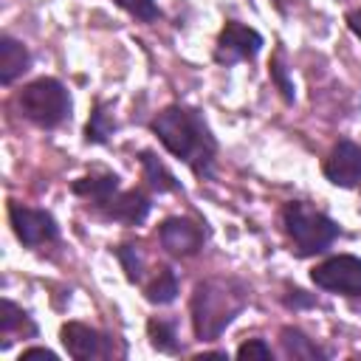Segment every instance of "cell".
Wrapping results in <instances>:
<instances>
[{"label":"cell","instance_id":"6da1fadb","mask_svg":"<svg viewBox=\"0 0 361 361\" xmlns=\"http://www.w3.org/2000/svg\"><path fill=\"white\" fill-rule=\"evenodd\" d=\"M152 133L158 141L183 161L197 178H209L217 158V138L206 124L203 113L186 104H169L152 118Z\"/></svg>","mask_w":361,"mask_h":361},{"label":"cell","instance_id":"7a4b0ae2","mask_svg":"<svg viewBox=\"0 0 361 361\" xmlns=\"http://www.w3.org/2000/svg\"><path fill=\"white\" fill-rule=\"evenodd\" d=\"M251 288L237 276H209L195 285L189 299L192 330L200 341H214L245 310Z\"/></svg>","mask_w":361,"mask_h":361},{"label":"cell","instance_id":"3957f363","mask_svg":"<svg viewBox=\"0 0 361 361\" xmlns=\"http://www.w3.org/2000/svg\"><path fill=\"white\" fill-rule=\"evenodd\" d=\"M282 226H285V234H288L290 243H293L296 257L322 254V251H327V248L336 243V237L341 234V228H338L336 220H330L327 214L310 209V206L302 203V200L285 203V209H282Z\"/></svg>","mask_w":361,"mask_h":361},{"label":"cell","instance_id":"277c9868","mask_svg":"<svg viewBox=\"0 0 361 361\" xmlns=\"http://www.w3.org/2000/svg\"><path fill=\"white\" fill-rule=\"evenodd\" d=\"M17 104L20 113L42 130H54L65 118H71V93L54 76H39L28 82L17 96Z\"/></svg>","mask_w":361,"mask_h":361},{"label":"cell","instance_id":"5b68a950","mask_svg":"<svg viewBox=\"0 0 361 361\" xmlns=\"http://www.w3.org/2000/svg\"><path fill=\"white\" fill-rule=\"evenodd\" d=\"M316 288L341 296H361V259L353 254H336L310 271Z\"/></svg>","mask_w":361,"mask_h":361},{"label":"cell","instance_id":"8992f818","mask_svg":"<svg viewBox=\"0 0 361 361\" xmlns=\"http://www.w3.org/2000/svg\"><path fill=\"white\" fill-rule=\"evenodd\" d=\"M8 220H11L17 240L28 248H39V245L54 243L59 237V226H56L54 214L45 209H31V206L11 200L8 203Z\"/></svg>","mask_w":361,"mask_h":361},{"label":"cell","instance_id":"52a82bcc","mask_svg":"<svg viewBox=\"0 0 361 361\" xmlns=\"http://www.w3.org/2000/svg\"><path fill=\"white\" fill-rule=\"evenodd\" d=\"M59 338L71 358L76 361H93V358H113L116 355V338L82 324V322H65L59 330Z\"/></svg>","mask_w":361,"mask_h":361},{"label":"cell","instance_id":"ba28073f","mask_svg":"<svg viewBox=\"0 0 361 361\" xmlns=\"http://www.w3.org/2000/svg\"><path fill=\"white\" fill-rule=\"evenodd\" d=\"M262 34L251 25H243L237 20H228L214 42V62L217 65H237L243 59H254L262 51Z\"/></svg>","mask_w":361,"mask_h":361},{"label":"cell","instance_id":"9c48e42d","mask_svg":"<svg viewBox=\"0 0 361 361\" xmlns=\"http://www.w3.org/2000/svg\"><path fill=\"white\" fill-rule=\"evenodd\" d=\"M158 240L172 257H195L206 243V228L189 217H166L158 226Z\"/></svg>","mask_w":361,"mask_h":361},{"label":"cell","instance_id":"30bf717a","mask_svg":"<svg viewBox=\"0 0 361 361\" xmlns=\"http://www.w3.org/2000/svg\"><path fill=\"white\" fill-rule=\"evenodd\" d=\"M322 172H324V178H327L333 186H338V189H353V186H358V183H361V147H358L355 141H350V138H341V141L330 149V155H327Z\"/></svg>","mask_w":361,"mask_h":361},{"label":"cell","instance_id":"8fae6325","mask_svg":"<svg viewBox=\"0 0 361 361\" xmlns=\"http://www.w3.org/2000/svg\"><path fill=\"white\" fill-rule=\"evenodd\" d=\"M107 220H116V223H124V226H141L152 209L149 197L141 192V189H127V192H113L107 200H102L96 206Z\"/></svg>","mask_w":361,"mask_h":361},{"label":"cell","instance_id":"7c38bea8","mask_svg":"<svg viewBox=\"0 0 361 361\" xmlns=\"http://www.w3.org/2000/svg\"><path fill=\"white\" fill-rule=\"evenodd\" d=\"M28 68H31V54H28V48H25L20 39L3 34V37H0V85L8 87V85H11L14 79H20Z\"/></svg>","mask_w":361,"mask_h":361},{"label":"cell","instance_id":"4fadbf2b","mask_svg":"<svg viewBox=\"0 0 361 361\" xmlns=\"http://www.w3.org/2000/svg\"><path fill=\"white\" fill-rule=\"evenodd\" d=\"M0 336H3V350H6L14 338H34L37 324L23 307H17L11 299H3V305H0Z\"/></svg>","mask_w":361,"mask_h":361},{"label":"cell","instance_id":"5bb4252c","mask_svg":"<svg viewBox=\"0 0 361 361\" xmlns=\"http://www.w3.org/2000/svg\"><path fill=\"white\" fill-rule=\"evenodd\" d=\"M279 344H282V353L288 358H302V361H324L330 353L322 350L313 338H307L299 327H282L279 330Z\"/></svg>","mask_w":361,"mask_h":361},{"label":"cell","instance_id":"9a60e30c","mask_svg":"<svg viewBox=\"0 0 361 361\" xmlns=\"http://www.w3.org/2000/svg\"><path fill=\"white\" fill-rule=\"evenodd\" d=\"M71 192L90 200L93 206H99L102 200H107L113 192H118V175L113 172H104V175H85L79 180L71 183Z\"/></svg>","mask_w":361,"mask_h":361},{"label":"cell","instance_id":"2e32d148","mask_svg":"<svg viewBox=\"0 0 361 361\" xmlns=\"http://www.w3.org/2000/svg\"><path fill=\"white\" fill-rule=\"evenodd\" d=\"M116 133V118H113V104L110 102H96L93 113L85 124V141L87 144H104Z\"/></svg>","mask_w":361,"mask_h":361},{"label":"cell","instance_id":"e0dca14e","mask_svg":"<svg viewBox=\"0 0 361 361\" xmlns=\"http://www.w3.org/2000/svg\"><path fill=\"white\" fill-rule=\"evenodd\" d=\"M144 296L152 305H169V302H175V296H178V276H175V271L169 265L155 268L152 279L144 285Z\"/></svg>","mask_w":361,"mask_h":361},{"label":"cell","instance_id":"ac0fdd59","mask_svg":"<svg viewBox=\"0 0 361 361\" xmlns=\"http://www.w3.org/2000/svg\"><path fill=\"white\" fill-rule=\"evenodd\" d=\"M138 161H141V166H144V180H147L155 192H178V189H180V183L175 180V175H172L149 149H141V152H138Z\"/></svg>","mask_w":361,"mask_h":361},{"label":"cell","instance_id":"d6986e66","mask_svg":"<svg viewBox=\"0 0 361 361\" xmlns=\"http://www.w3.org/2000/svg\"><path fill=\"white\" fill-rule=\"evenodd\" d=\"M147 336H149V344H152L158 353H166V355L180 353V341H178L175 322H166V319H149V322H147Z\"/></svg>","mask_w":361,"mask_h":361},{"label":"cell","instance_id":"ffe728a7","mask_svg":"<svg viewBox=\"0 0 361 361\" xmlns=\"http://www.w3.org/2000/svg\"><path fill=\"white\" fill-rule=\"evenodd\" d=\"M116 257L121 259L130 282H141L144 279V254H141L138 245H118L116 248Z\"/></svg>","mask_w":361,"mask_h":361},{"label":"cell","instance_id":"44dd1931","mask_svg":"<svg viewBox=\"0 0 361 361\" xmlns=\"http://www.w3.org/2000/svg\"><path fill=\"white\" fill-rule=\"evenodd\" d=\"M285 56H282V48L271 56V68H268V73H271V82L279 87V93H282V99L285 102H293V82L288 79V68H285V62H282Z\"/></svg>","mask_w":361,"mask_h":361},{"label":"cell","instance_id":"7402d4cb","mask_svg":"<svg viewBox=\"0 0 361 361\" xmlns=\"http://www.w3.org/2000/svg\"><path fill=\"white\" fill-rule=\"evenodd\" d=\"M116 3H118L130 17H135V20H141V23H152V20L161 17L155 0H116Z\"/></svg>","mask_w":361,"mask_h":361},{"label":"cell","instance_id":"603a6c76","mask_svg":"<svg viewBox=\"0 0 361 361\" xmlns=\"http://www.w3.org/2000/svg\"><path fill=\"white\" fill-rule=\"evenodd\" d=\"M237 358H259V361H268V358H274V353H271V347L262 338H251V341H243L237 347Z\"/></svg>","mask_w":361,"mask_h":361},{"label":"cell","instance_id":"cb8c5ba5","mask_svg":"<svg viewBox=\"0 0 361 361\" xmlns=\"http://www.w3.org/2000/svg\"><path fill=\"white\" fill-rule=\"evenodd\" d=\"M282 302H285L288 307H313V305H316V299H313V296H305V290H302V288L288 290Z\"/></svg>","mask_w":361,"mask_h":361},{"label":"cell","instance_id":"d4e9b609","mask_svg":"<svg viewBox=\"0 0 361 361\" xmlns=\"http://www.w3.org/2000/svg\"><path fill=\"white\" fill-rule=\"evenodd\" d=\"M31 358H45V361H56V353L48 347H28L20 353V361H31Z\"/></svg>","mask_w":361,"mask_h":361},{"label":"cell","instance_id":"484cf974","mask_svg":"<svg viewBox=\"0 0 361 361\" xmlns=\"http://www.w3.org/2000/svg\"><path fill=\"white\" fill-rule=\"evenodd\" d=\"M347 28L361 39V8H355V11L347 14Z\"/></svg>","mask_w":361,"mask_h":361},{"label":"cell","instance_id":"4316f807","mask_svg":"<svg viewBox=\"0 0 361 361\" xmlns=\"http://www.w3.org/2000/svg\"><path fill=\"white\" fill-rule=\"evenodd\" d=\"M274 6H276V11H282V14H288V6L293 3V0H271Z\"/></svg>","mask_w":361,"mask_h":361}]
</instances>
